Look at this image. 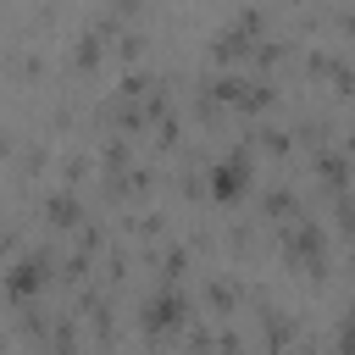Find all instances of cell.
<instances>
[{
    "instance_id": "obj_1",
    "label": "cell",
    "mask_w": 355,
    "mask_h": 355,
    "mask_svg": "<svg viewBox=\"0 0 355 355\" xmlns=\"http://www.w3.org/2000/svg\"><path fill=\"white\" fill-rule=\"evenodd\" d=\"M239 183H244V161H233V166H222V172H216V194H233Z\"/></svg>"
}]
</instances>
